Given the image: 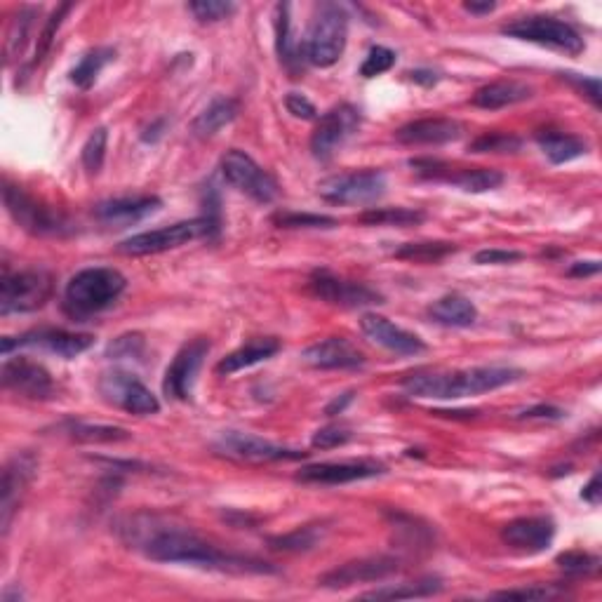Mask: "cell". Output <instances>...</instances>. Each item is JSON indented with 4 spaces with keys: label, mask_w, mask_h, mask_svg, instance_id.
I'll return each instance as SVG.
<instances>
[{
    "label": "cell",
    "mask_w": 602,
    "mask_h": 602,
    "mask_svg": "<svg viewBox=\"0 0 602 602\" xmlns=\"http://www.w3.org/2000/svg\"><path fill=\"white\" fill-rule=\"evenodd\" d=\"M118 532L127 546L137 548L156 563H177L219 572H269L266 563L219 551L210 541L198 537L191 527L170 523L151 513L130 515L120 523Z\"/></svg>",
    "instance_id": "1"
},
{
    "label": "cell",
    "mask_w": 602,
    "mask_h": 602,
    "mask_svg": "<svg viewBox=\"0 0 602 602\" xmlns=\"http://www.w3.org/2000/svg\"><path fill=\"white\" fill-rule=\"evenodd\" d=\"M520 379V370L504 365L471 367V370L454 372H417L403 381L405 391L417 398L433 400H457L480 393L497 391L501 386Z\"/></svg>",
    "instance_id": "2"
},
{
    "label": "cell",
    "mask_w": 602,
    "mask_h": 602,
    "mask_svg": "<svg viewBox=\"0 0 602 602\" xmlns=\"http://www.w3.org/2000/svg\"><path fill=\"white\" fill-rule=\"evenodd\" d=\"M127 280L120 271L109 266H92V269L78 271L66 285L64 311L73 320H85L97 316L113 306L120 294L125 292Z\"/></svg>",
    "instance_id": "3"
},
{
    "label": "cell",
    "mask_w": 602,
    "mask_h": 602,
    "mask_svg": "<svg viewBox=\"0 0 602 602\" xmlns=\"http://www.w3.org/2000/svg\"><path fill=\"white\" fill-rule=\"evenodd\" d=\"M346 38H349V15L337 3H320L313 12L311 26L306 31L304 52L306 62L320 69L337 64L339 57L344 55Z\"/></svg>",
    "instance_id": "4"
},
{
    "label": "cell",
    "mask_w": 602,
    "mask_h": 602,
    "mask_svg": "<svg viewBox=\"0 0 602 602\" xmlns=\"http://www.w3.org/2000/svg\"><path fill=\"white\" fill-rule=\"evenodd\" d=\"M55 292V276L48 269L5 271L0 283V313H31L43 309Z\"/></svg>",
    "instance_id": "5"
},
{
    "label": "cell",
    "mask_w": 602,
    "mask_h": 602,
    "mask_svg": "<svg viewBox=\"0 0 602 602\" xmlns=\"http://www.w3.org/2000/svg\"><path fill=\"white\" fill-rule=\"evenodd\" d=\"M219 231V224H214L212 219L207 217H198L191 219V222H179L172 226H163V229L156 231H144L137 233V236L123 240L118 245L120 254H127V257H146V254H160L167 250H177V247H184L193 243L198 238H210L212 233Z\"/></svg>",
    "instance_id": "6"
},
{
    "label": "cell",
    "mask_w": 602,
    "mask_h": 602,
    "mask_svg": "<svg viewBox=\"0 0 602 602\" xmlns=\"http://www.w3.org/2000/svg\"><path fill=\"white\" fill-rule=\"evenodd\" d=\"M501 33L508 38H518L525 40V43L541 45V48L565 52V55H581L586 48L584 38H581V33L574 29L572 24L546 15L523 17L518 19V22L506 24Z\"/></svg>",
    "instance_id": "7"
},
{
    "label": "cell",
    "mask_w": 602,
    "mask_h": 602,
    "mask_svg": "<svg viewBox=\"0 0 602 602\" xmlns=\"http://www.w3.org/2000/svg\"><path fill=\"white\" fill-rule=\"evenodd\" d=\"M3 200L10 217L15 219L24 231L33 233V236H64V233L71 231L69 219H66L62 212L45 205L43 200L33 198L22 186L5 182Z\"/></svg>",
    "instance_id": "8"
},
{
    "label": "cell",
    "mask_w": 602,
    "mask_h": 602,
    "mask_svg": "<svg viewBox=\"0 0 602 602\" xmlns=\"http://www.w3.org/2000/svg\"><path fill=\"white\" fill-rule=\"evenodd\" d=\"M320 198L334 205H367L386 193V177L379 170L346 172L318 184Z\"/></svg>",
    "instance_id": "9"
},
{
    "label": "cell",
    "mask_w": 602,
    "mask_h": 602,
    "mask_svg": "<svg viewBox=\"0 0 602 602\" xmlns=\"http://www.w3.org/2000/svg\"><path fill=\"white\" fill-rule=\"evenodd\" d=\"M222 175L231 186L240 193L250 196L257 203H273L278 198V182L273 179L262 165L254 163L252 156L245 151L231 149L222 158Z\"/></svg>",
    "instance_id": "10"
},
{
    "label": "cell",
    "mask_w": 602,
    "mask_h": 602,
    "mask_svg": "<svg viewBox=\"0 0 602 602\" xmlns=\"http://www.w3.org/2000/svg\"><path fill=\"white\" fill-rule=\"evenodd\" d=\"M214 450L229 459L238 461H252V464H269V461H299L306 457V452L292 450V447L271 443L252 433H240V431H226L217 438Z\"/></svg>",
    "instance_id": "11"
},
{
    "label": "cell",
    "mask_w": 602,
    "mask_h": 602,
    "mask_svg": "<svg viewBox=\"0 0 602 602\" xmlns=\"http://www.w3.org/2000/svg\"><path fill=\"white\" fill-rule=\"evenodd\" d=\"M92 344H95L92 334L69 332L62 327H40V330L26 332L17 339H3V356H10L12 349H43L59 358L71 360L88 351Z\"/></svg>",
    "instance_id": "12"
},
{
    "label": "cell",
    "mask_w": 602,
    "mask_h": 602,
    "mask_svg": "<svg viewBox=\"0 0 602 602\" xmlns=\"http://www.w3.org/2000/svg\"><path fill=\"white\" fill-rule=\"evenodd\" d=\"M99 391L106 403H111L118 410H125L137 417H149V414L160 412L158 398L153 396L151 389L139 381L135 374L127 372H109L99 381Z\"/></svg>",
    "instance_id": "13"
},
{
    "label": "cell",
    "mask_w": 602,
    "mask_h": 602,
    "mask_svg": "<svg viewBox=\"0 0 602 602\" xmlns=\"http://www.w3.org/2000/svg\"><path fill=\"white\" fill-rule=\"evenodd\" d=\"M309 290L313 297L327 301V304L344 306V309H358V306L384 304V297L370 285L356 283V280H346L334 276L332 271L318 269L311 273Z\"/></svg>",
    "instance_id": "14"
},
{
    "label": "cell",
    "mask_w": 602,
    "mask_h": 602,
    "mask_svg": "<svg viewBox=\"0 0 602 602\" xmlns=\"http://www.w3.org/2000/svg\"><path fill=\"white\" fill-rule=\"evenodd\" d=\"M207 353H210V341L205 337H198L184 344L179 353L172 360L170 367L165 372V381H163V391L167 398L172 400H189L193 393V386H196L198 372L203 367V360Z\"/></svg>",
    "instance_id": "15"
},
{
    "label": "cell",
    "mask_w": 602,
    "mask_h": 602,
    "mask_svg": "<svg viewBox=\"0 0 602 602\" xmlns=\"http://www.w3.org/2000/svg\"><path fill=\"white\" fill-rule=\"evenodd\" d=\"M3 386L17 396L29 400H50L55 396L57 386L50 372L36 360L17 356L3 363Z\"/></svg>",
    "instance_id": "16"
},
{
    "label": "cell",
    "mask_w": 602,
    "mask_h": 602,
    "mask_svg": "<svg viewBox=\"0 0 602 602\" xmlns=\"http://www.w3.org/2000/svg\"><path fill=\"white\" fill-rule=\"evenodd\" d=\"M386 466L374 459H349V461H323V464L304 466L297 473L299 483L311 485H346L356 480L384 476Z\"/></svg>",
    "instance_id": "17"
},
{
    "label": "cell",
    "mask_w": 602,
    "mask_h": 602,
    "mask_svg": "<svg viewBox=\"0 0 602 602\" xmlns=\"http://www.w3.org/2000/svg\"><path fill=\"white\" fill-rule=\"evenodd\" d=\"M360 125V113L351 104L334 106L318 120L311 137V151L318 160H327L349 139Z\"/></svg>",
    "instance_id": "18"
},
{
    "label": "cell",
    "mask_w": 602,
    "mask_h": 602,
    "mask_svg": "<svg viewBox=\"0 0 602 602\" xmlns=\"http://www.w3.org/2000/svg\"><path fill=\"white\" fill-rule=\"evenodd\" d=\"M36 468L38 459L33 457L31 452L15 454V457L8 461V466H5L3 487H0V494H3V499H0V525H3V534H8L12 515H15L19 499H22L24 490L29 487Z\"/></svg>",
    "instance_id": "19"
},
{
    "label": "cell",
    "mask_w": 602,
    "mask_h": 602,
    "mask_svg": "<svg viewBox=\"0 0 602 602\" xmlns=\"http://www.w3.org/2000/svg\"><path fill=\"white\" fill-rule=\"evenodd\" d=\"M400 570V563L389 555L379 558H363L351 560V563L339 565L320 577V586L325 588H346L353 584H370V581H381Z\"/></svg>",
    "instance_id": "20"
},
{
    "label": "cell",
    "mask_w": 602,
    "mask_h": 602,
    "mask_svg": "<svg viewBox=\"0 0 602 602\" xmlns=\"http://www.w3.org/2000/svg\"><path fill=\"white\" fill-rule=\"evenodd\" d=\"M360 330H363L367 339L381 346V349L400 353V356H417V353L426 351L424 339H419L417 334L391 323L389 318L377 316V313H365V316L360 318Z\"/></svg>",
    "instance_id": "21"
},
{
    "label": "cell",
    "mask_w": 602,
    "mask_h": 602,
    "mask_svg": "<svg viewBox=\"0 0 602 602\" xmlns=\"http://www.w3.org/2000/svg\"><path fill=\"white\" fill-rule=\"evenodd\" d=\"M301 360L316 370H356L365 365L363 351L344 337H327L301 353Z\"/></svg>",
    "instance_id": "22"
},
{
    "label": "cell",
    "mask_w": 602,
    "mask_h": 602,
    "mask_svg": "<svg viewBox=\"0 0 602 602\" xmlns=\"http://www.w3.org/2000/svg\"><path fill=\"white\" fill-rule=\"evenodd\" d=\"M555 539V523L546 515H532V518H518L513 523L504 525L501 530V541L506 546L518 548L527 553H541L553 544Z\"/></svg>",
    "instance_id": "23"
},
{
    "label": "cell",
    "mask_w": 602,
    "mask_h": 602,
    "mask_svg": "<svg viewBox=\"0 0 602 602\" xmlns=\"http://www.w3.org/2000/svg\"><path fill=\"white\" fill-rule=\"evenodd\" d=\"M163 207V200L158 196H130V198H113L95 207V217L106 226H125L144 222L146 217L156 214Z\"/></svg>",
    "instance_id": "24"
},
{
    "label": "cell",
    "mask_w": 602,
    "mask_h": 602,
    "mask_svg": "<svg viewBox=\"0 0 602 602\" xmlns=\"http://www.w3.org/2000/svg\"><path fill=\"white\" fill-rule=\"evenodd\" d=\"M461 132H464V127L452 118H421L400 127L396 132V139L410 146H438L459 139Z\"/></svg>",
    "instance_id": "25"
},
{
    "label": "cell",
    "mask_w": 602,
    "mask_h": 602,
    "mask_svg": "<svg viewBox=\"0 0 602 602\" xmlns=\"http://www.w3.org/2000/svg\"><path fill=\"white\" fill-rule=\"evenodd\" d=\"M280 351V341L273 337H257L250 339L247 344L240 346L229 356L219 360L217 365V374H222V377H231V374H236L240 370H247V367L264 363V360H269L276 356Z\"/></svg>",
    "instance_id": "26"
},
{
    "label": "cell",
    "mask_w": 602,
    "mask_h": 602,
    "mask_svg": "<svg viewBox=\"0 0 602 602\" xmlns=\"http://www.w3.org/2000/svg\"><path fill=\"white\" fill-rule=\"evenodd\" d=\"M532 92L534 90L530 85L518 83V80H497V83L485 85V88H480L476 95H473V106L487 111L506 109V106L520 104L525 102V99H530Z\"/></svg>",
    "instance_id": "27"
},
{
    "label": "cell",
    "mask_w": 602,
    "mask_h": 602,
    "mask_svg": "<svg viewBox=\"0 0 602 602\" xmlns=\"http://www.w3.org/2000/svg\"><path fill=\"white\" fill-rule=\"evenodd\" d=\"M428 316L447 327H471L478 320V309L471 299L461 294H447L428 306Z\"/></svg>",
    "instance_id": "28"
},
{
    "label": "cell",
    "mask_w": 602,
    "mask_h": 602,
    "mask_svg": "<svg viewBox=\"0 0 602 602\" xmlns=\"http://www.w3.org/2000/svg\"><path fill=\"white\" fill-rule=\"evenodd\" d=\"M238 116V102L231 97H217L207 104L203 113H198V118L191 123V132L200 139H207L217 135L222 127L233 123Z\"/></svg>",
    "instance_id": "29"
},
{
    "label": "cell",
    "mask_w": 602,
    "mask_h": 602,
    "mask_svg": "<svg viewBox=\"0 0 602 602\" xmlns=\"http://www.w3.org/2000/svg\"><path fill=\"white\" fill-rule=\"evenodd\" d=\"M537 142L541 146V151H544V156L551 160L553 165L570 163V160L586 156V151H588V144L584 142V139H579L574 135H565V132H558V130L539 132Z\"/></svg>",
    "instance_id": "30"
},
{
    "label": "cell",
    "mask_w": 602,
    "mask_h": 602,
    "mask_svg": "<svg viewBox=\"0 0 602 602\" xmlns=\"http://www.w3.org/2000/svg\"><path fill=\"white\" fill-rule=\"evenodd\" d=\"M443 591V581L438 577H424L417 581H407V584L398 586H384L374 588L370 593H363V600H410V598H431Z\"/></svg>",
    "instance_id": "31"
},
{
    "label": "cell",
    "mask_w": 602,
    "mask_h": 602,
    "mask_svg": "<svg viewBox=\"0 0 602 602\" xmlns=\"http://www.w3.org/2000/svg\"><path fill=\"white\" fill-rule=\"evenodd\" d=\"M445 182L466 193H487L504 184V175L497 170H487V167H464V170L447 172Z\"/></svg>",
    "instance_id": "32"
},
{
    "label": "cell",
    "mask_w": 602,
    "mask_h": 602,
    "mask_svg": "<svg viewBox=\"0 0 602 602\" xmlns=\"http://www.w3.org/2000/svg\"><path fill=\"white\" fill-rule=\"evenodd\" d=\"M116 59V50L113 48H95L90 50L80 62L76 69L71 71V83L80 90H90L97 83L99 73L104 71V66H109Z\"/></svg>",
    "instance_id": "33"
},
{
    "label": "cell",
    "mask_w": 602,
    "mask_h": 602,
    "mask_svg": "<svg viewBox=\"0 0 602 602\" xmlns=\"http://www.w3.org/2000/svg\"><path fill=\"white\" fill-rule=\"evenodd\" d=\"M38 15H40V8L24 5V8H19L17 15L12 17L8 29V43H5V57H8V62L24 52L26 43H29L33 33V22H36Z\"/></svg>",
    "instance_id": "34"
},
{
    "label": "cell",
    "mask_w": 602,
    "mask_h": 602,
    "mask_svg": "<svg viewBox=\"0 0 602 602\" xmlns=\"http://www.w3.org/2000/svg\"><path fill=\"white\" fill-rule=\"evenodd\" d=\"M426 219L421 210L412 207H372L358 217L365 226H417Z\"/></svg>",
    "instance_id": "35"
},
{
    "label": "cell",
    "mask_w": 602,
    "mask_h": 602,
    "mask_svg": "<svg viewBox=\"0 0 602 602\" xmlns=\"http://www.w3.org/2000/svg\"><path fill=\"white\" fill-rule=\"evenodd\" d=\"M66 433H69L73 440H80V443H118V440L130 438V433L120 426L80 424V421L66 424Z\"/></svg>",
    "instance_id": "36"
},
{
    "label": "cell",
    "mask_w": 602,
    "mask_h": 602,
    "mask_svg": "<svg viewBox=\"0 0 602 602\" xmlns=\"http://www.w3.org/2000/svg\"><path fill=\"white\" fill-rule=\"evenodd\" d=\"M454 250H457V245H452V243L426 240V243H407L403 247H398L396 257L410 259V262H419V264H431V262H440V259H445L447 254H452Z\"/></svg>",
    "instance_id": "37"
},
{
    "label": "cell",
    "mask_w": 602,
    "mask_h": 602,
    "mask_svg": "<svg viewBox=\"0 0 602 602\" xmlns=\"http://www.w3.org/2000/svg\"><path fill=\"white\" fill-rule=\"evenodd\" d=\"M276 45H278L280 62H285L287 66H294L299 62L297 45H294V40H292L290 5L287 3H280L276 8Z\"/></svg>",
    "instance_id": "38"
},
{
    "label": "cell",
    "mask_w": 602,
    "mask_h": 602,
    "mask_svg": "<svg viewBox=\"0 0 602 602\" xmlns=\"http://www.w3.org/2000/svg\"><path fill=\"white\" fill-rule=\"evenodd\" d=\"M323 539V532L318 527H299L290 534H283V537H271L269 544L276 551H287V553H299V551H311L318 541Z\"/></svg>",
    "instance_id": "39"
},
{
    "label": "cell",
    "mask_w": 602,
    "mask_h": 602,
    "mask_svg": "<svg viewBox=\"0 0 602 602\" xmlns=\"http://www.w3.org/2000/svg\"><path fill=\"white\" fill-rule=\"evenodd\" d=\"M273 224L278 229H332L339 222L327 214H311V212H278L273 214Z\"/></svg>",
    "instance_id": "40"
},
{
    "label": "cell",
    "mask_w": 602,
    "mask_h": 602,
    "mask_svg": "<svg viewBox=\"0 0 602 602\" xmlns=\"http://www.w3.org/2000/svg\"><path fill=\"white\" fill-rule=\"evenodd\" d=\"M106 144H109V132H106V127H97L83 146V165L85 170H88V175H97V172L102 170L106 158Z\"/></svg>",
    "instance_id": "41"
},
{
    "label": "cell",
    "mask_w": 602,
    "mask_h": 602,
    "mask_svg": "<svg viewBox=\"0 0 602 602\" xmlns=\"http://www.w3.org/2000/svg\"><path fill=\"white\" fill-rule=\"evenodd\" d=\"M189 10L198 22L214 24L229 19L236 12V3H229V0H196V3H189Z\"/></svg>",
    "instance_id": "42"
},
{
    "label": "cell",
    "mask_w": 602,
    "mask_h": 602,
    "mask_svg": "<svg viewBox=\"0 0 602 602\" xmlns=\"http://www.w3.org/2000/svg\"><path fill=\"white\" fill-rule=\"evenodd\" d=\"M523 142H520L515 135H508V132H487V135L478 137L476 142L471 144L473 153H513L518 151Z\"/></svg>",
    "instance_id": "43"
},
{
    "label": "cell",
    "mask_w": 602,
    "mask_h": 602,
    "mask_svg": "<svg viewBox=\"0 0 602 602\" xmlns=\"http://www.w3.org/2000/svg\"><path fill=\"white\" fill-rule=\"evenodd\" d=\"M393 64H396V52L384 48V45H374V48L367 52L363 66H360V76L377 78L381 73L391 71Z\"/></svg>",
    "instance_id": "44"
},
{
    "label": "cell",
    "mask_w": 602,
    "mask_h": 602,
    "mask_svg": "<svg viewBox=\"0 0 602 602\" xmlns=\"http://www.w3.org/2000/svg\"><path fill=\"white\" fill-rule=\"evenodd\" d=\"M555 563L570 574H593L598 570L600 560L598 555H591L584 551H567V553H560L558 558H555Z\"/></svg>",
    "instance_id": "45"
},
{
    "label": "cell",
    "mask_w": 602,
    "mask_h": 602,
    "mask_svg": "<svg viewBox=\"0 0 602 602\" xmlns=\"http://www.w3.org/2000/svg\"><path fill=\"white\" fill-rule=\"evenodd\" d=\"M144 353V339L139 334H123L113 339L106 349V358L123 360V358H139Z\"/></svg>",
    "instance_id": "46"
},
{
    "label": "cell",
    "mask_w": 602,
    "mask_h": 602,
    "mask_svg": "<svg viewBox=\"0 0 602 602\" xmlns=\"http://www.w3.org/2000/svg\"><path fill=\"white\" fill-rule=\"evenodd\" d=\"M73 10V5L71 3H66V5H59V8L55 10V15H52L50 19H48V24H45V29H43V33H40V43H38V50H36V57H33V62H31V66H36L40 59L45 57V52L50 50V45H52V40H55V33H57V29L59 26H62V19L69 15V12Z\"/></svg>",
    "instance_id": "47"
},
{
    "label": "cell",
    "mask_w": 602,
    "mask_h": 602,
    "mask_svg": "<svg viewBox=\"0 0 602 602\" xmlns=\"http://www.w3.org/2000/svg\"><path fill=\"white\" fill-rule=\"evenodd\" d=\"M351 440V431L349 428H339V426H327L320 428V431L313 436L311 445L316 450H334V447L346 445Z\"/></svg>",
    "instance_id": "48"
},
{
    "label": "cell",
    "mask_w": 602,
    "mask_h": 602,
    "mask_svg": "<svg viewBox=\"0 0 602 602\" xmlns=\"http://www.w3.org/2000/svg\"><path fill=\"white\" fill-rule=\"evenodd\" d=\"M285 106L294 118H301V120H316L318 118L316 104H313L309 97L299 95V92H290V95L285 97Z\"/></svg>",
    "instance_id": "49"
},
{
    "label": "cell",
    "mask_w": 602,
    "mask_h": 602,
    "mask_svg": "<svg viewBox=\"0 0 602 602\" xmlns=\"http://www.w3.org/2000/svg\"><path fill=\"white\" fill-rule=\"evenodd\" d=\"M555 591L548 586H532V588H513V591H499L494 593V598L501 600H546L551 598Z\"/></svg>",
    "instance_id": "50"
},
{
    "label": "cell",
    "mask_w": 602,
    "mask_h": 602,
    "mask_svg": "<svg viewBox=\"0 0 602 602\" xmlns=\"http://www.w3.org/2000/svg\"><path fill=\"white\" fill-rule=\"evenodd\" d=\"M523 259V254L515 250H480L476 254V264H513Z\"/></svg>",
    "instance_id": "51"
},
{
    "label": "cell",
    "mask_w": 602,
    "mask_h": 602,
    "mask_svg": "<svg viewBox=\"0 0 602 602\" xmlns=\"http://www.w3.org/2000/svg\"><path fill=\"white\" fill-rule=\"evenodd\" d=\"M563 78L570 80V83L577 85V88L584 92V95L591 97V102L595 106H600V80L598 78H586V76H577V73H563Z\"/></svg>",
    "instance_id": "52"
},
{
    "label": "cell",
    "mask_w": 602,
    "mask_h": 602,
    "mask_svg": "<svg viewBox=\"0 0 602 602\" xmlns=\"http://www.w3.org/2000/svg\"><path fill=\"white\" fill-rule=\"evenodd\" d=\"M520 419H551V421H558L565 417V412L560 410V407H553V405H537V407H530V410L520 412L518 414Z\"/></svg>",
    "instance_id": "53"
},
{
    "label": "cell",
    "mask_w": 602,
    "mask_h": 602,
    "mask_svg": "<svg viewBox=\"0 0 602 602\" xmlns=\"http://www.w3.org/2000/svg\"><path fill=\"white\" fill-rule=\"evenodd\" d=\"M581 499L588 501L591 506L600 504V476L595 473V476L588 480V485L584 487V492H581Z\"/></svg>",
    "instance_id": "54"
},
{
    "label": "cell",
    "mask_w": 602,
    "mask_h": 602,
    "mask_svg": "<svg viewBox=\"0 0 602 602\" xmlns=\"http://www.w3.org/2000/svg\"><path fill=\"white\" fill-rule=\"evenodd\" d=\"M410 78L414 80V83L426 85V88H431V85H436L438 80H440L438 73H436V71H431V69H417V71H410Z\"/></svg>",
    "instance_id": "55"
},
{
    "label": "cell",
    "mask_w": 602,
    "mask_h": 602,
    "mask_svg": "<svg viewBox=\"0 0 602 602\" xmlns=\"http://www.w3.org/2000/svg\"><path fill=\"white\" fill-rule=\"evenodd\" d=\"M595 273H600V262H577L572 264L570 276H595Z\"/></svg>",
    "instance_id": "56"
},
{
    "label": "cell",
    "mask_w": 602,
    "mask_h": 602,
    "mask_svg": "<svg viewBox=\"0 0 602 602\" xmlns=\"http://www.w3.org/2000/svg\"><path fill=\"white\" fill-rule=\"evenodd\" d=\"M353 396H356V393L349 391V393H344V396H341V398H334L332 403L325 407V414H330V417H332V414H341V412L346 410V407H349Z\"/></svg>",
    "instance_id": "57"
},
{
    "label": "cell",
    "mask_w": 602,
    "mask_h": 602,
    "mask_svg": "<svg viewBox=\"0 0 602 602\" xmlns=\"http://www.w3.org/2000/svg\"><path fill=\"white\" fill-rule=\"evenodd\" d=\"M464 8L471 12V15H490V12L497 8V3H490V0H485V3H464Z\"/></svg>",
    "instance_id": "58"
}]
</instances>
